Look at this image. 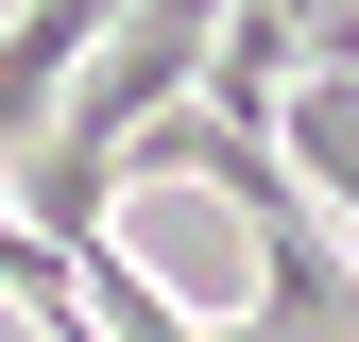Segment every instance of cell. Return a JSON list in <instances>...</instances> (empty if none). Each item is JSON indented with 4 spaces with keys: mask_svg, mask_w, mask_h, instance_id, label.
<instances>
[{
    "mask_svg": "<svg viewBox=\"0 0 359 342\" xmlns=\"http://www.w3.org/2000/svg\"><path fill=\"white\" fill-rule=\"evenodd\" d=\"M120 18H137V0H18V18H0V154H18L34 137V120H52L69 103V69L86 52H103V34Z\"/></svg>",
    "mask_w": 359,
    "mask_h": 342,
    "instance_id": "cell-1",
    "label": "cell"
},
{
    "mask_svg": "<svg viewBox=\"0 0 359 342\" xmlns=\"http://www.w3.org/2000/svg\"><path fill=\"white\" fill-rule=\"evenodd\" d=\"M342 18H359V0H342Z\"/></svg>",
    "mask_w": 359,
    "mask_h": 342,
    "instance_id": "cell-2",
    "label": "cell"
}]
</instances>
